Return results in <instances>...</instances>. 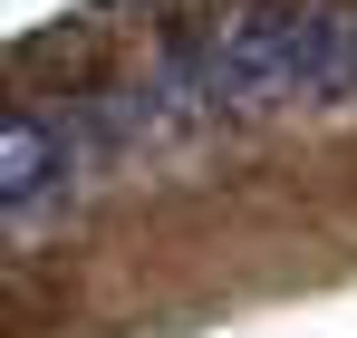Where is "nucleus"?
Here are the masks:
<instances>
[{
  "label": "nucleus",
  "mask_w": 357,
  "mask_h": 338,
  "mask_svg": "<svg viewBox=\"0 0 357 338\" xmlns=\"http://www.w3.org/2000/svg\"><path fill=\"white\" fill-rule=\"evenodd\" d=\"M97 165H107V155H97V135H87V107L10 116V135H0V203H10V232H39L59 203H77Z\"/></svg>",
  "instance_id": "nucleus-1"
}]
</instances>
